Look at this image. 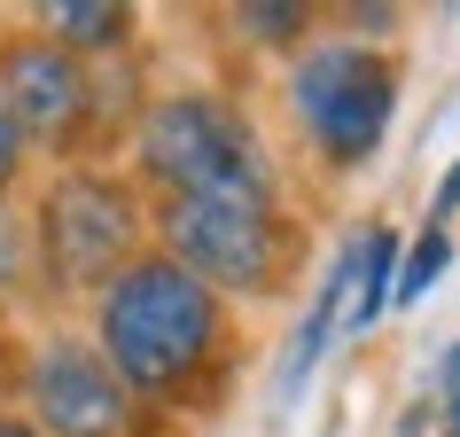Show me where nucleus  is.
I'll use <instances>...</instances> for the list:
<instances>
[{
	"mask_svg": "<svg viewBox=\"0 0 460 437\" xmlns=\"http://www.w3.org/2000/svg\"><path fill=\"white\" fill-rule=\"evenodd\" d=\"M226 343H234L226 297H211L188 266H172L164 250L156 258H133L94 297V352L110 360V375L148 414L156 406H195L218 383Z\"/></svg>",
	"mask_w": 460,
	"mask_h": 437,
	"instance_id": "obj_1",
	"label": "nucleus"
},
{
	"mask_svg": "<svg viewBox=\"0 0 460 437\" xmlns=\"http://www.w3.org/2000/svg\"><path fill=\"white\" fill-rule=\"evenodd\" d=\"M133 156L141 180L172 195H243V203H273V165L258 125L218 94H164L148 102L133 125Z\"/></svg>",
	"mask_w": 460,
	"mask_h": 437,
	"instance_id": "obj_2",
	"label": "nucleus"
},
{
	"mask_svg": "<svg viewBox=\"0 0 460 437\" xmlns=\"http://www.w3.org/2000/svg\"><path fill=\"white\" fill-rule=\"evenodd\" d=\"M164 258L188 266L211 297H273L296 273V227L281 203H243V195H172L156 211Z\"/></svg>",
	"mask_w": 460,
	"mask_h": 437,
	"instance_id": "obj_3",
	"label": "nucleus"
},
{
	"mask_svg": "<svg viewBox=\"0 0 460 437\" xmlns=\"http://www.w3.org/2000/svg\"><path fill=\"white\" fill-rule=\"evenodd\" d=\"M289 110L313 133L320 156L336 172H351L383 148L390 118H398V63L375 55L367 40H320L289 71Z\"/></svg>",
	"mask_w": 460,
	"mask_h": 437,
	"instance_id": "obj_4",
	"label": "nucleus"
},
{
	"mask_svg": "<svg viewBox=\"0 0 460 437\" xmlns=\"http://www.w3.org/2000/svg\"><path fill=\"white\" fill-rule=\"evenodd\" d=\"M133 243H141V195L125 188L118 172L71 165L40 195L31 258H40V273L55 290H110L133 266Z\"/></svg>",
	"mask_w": 460,
	"mask_h": 437,
	"instance_id": "obj_5",
	"label": "nucleus"
},
{
	"mask_svg": "<svg viewBox=\"0 0 460 437\" xmlns=\"http://www.w3.org/2000/svg\"><path fill=\"white\" fill-rule=\"evenodd\" d=\"M16 383H24L40 437H141L148 430V406L110 375V360L86 336H48Z\"/></svg>",
	"mask_w": 460,
	"mask_h": 437,
	"instance_id": "obj_6",
	"label": "nucleus"
},
{
	"mask_svg": "<svg viewBox=\"0 0 460 437\" xmlns=\"http://www.w3.org/2000/svg\"><path fill=\"white\" fill-rule=\"evenodd\" d=\"M0 102L16 110L24 141L40 148H78L94 125V71L48 31H8L0 40Z\"/></svg>",
	"mask_w": 460,
	"mask_h": 437,
	"instance_id": "obj_7",
	"label": "nucleus"
},
{
	"mask_svg": "<svg viewBox=\"0 0 460 437\" xmlns=\"http://www.w3.org/2000/svg\"><path fill=\"white\" fill-rule=\"evenodd\" d=\"M351 281H359V235H351V243L336 250V266L320 273V297H313V313L296 320V336H289V360H281V375H273V390H281V398H296V390L313 383V367H320V352H328V336L343 328Z\"/></svg>",
	"mask_w": 460,
	"mask_h": 437,
	"instance_id": "obj_8",
	"label": "nucleus"
},
{
	"mask_svg": "<svg viewBox=\"0 0 460 437\" xmlns=\"http://www.w3.org/2000/svg\"><path fill=\"white\" fill-rule=\"evenodd\" d=\"M40 31L86 63V55H118L133 40V8H118V0H55V8H40Z\"/></svg>",
	"mask_w": 460,
	"mask_h": 437,
	"instance_id": "obj_9",
	"label": "nucleus"
},
{
	"mask_svg": "<svg viewBox=\"0 0 460 437\" xmlns=\"http://www.w3.org/2000/svg\"><path fill=\"white\" fill-rule=\"evenodd\" d=\"M390 281H398V235H390V227H367L359 235V281H351V305H343V328H351V336L383 320Z\"/></svg>",
	"mask_w": 460,
	"mask_h": 437,
	"instance_id": "obj_10",
	"label": "nucleus"
},
{
	"mask_svg": "<svg viewBox=\"0 0 460 437\" xmlns=\"http://www.w3.org/2000/svg\"><path fill=\"white\" fill-rule=\"evenodd\" d=\"M453 266V235L445 227H421L413 235V250L398 258V281H390V305H421V297L437 290V273Z\"/></svg>",
	"mask_w": 460,
	"mask_h": 437,
	"instance_id": "obj_11",
	"label": "nucleus"
},
{
	"mask_svg": "<svg viewBox=\"0 0 460 437\" xmlns=\"http://www.w3.org/2000/svg\"><path fill=\"white\" fill-rule=\"evenodd\" d=\"M16 281H31V227L0 203V290H16Z\"/></svg>",
	"mask_w": 460,
	"mask_h": 437,
	"instance_id": "obj_12",
	"label": "nucleus"
},
{
	"mask_svg": "<svg viewBox=\"0 0 460 437\" xmlns=\"http://www.w3.org/2000/svg\"><path fill=\"white\" fill-rule=\"evenodd\" d=\"M24 165H31V141H24V125H16V110L0 102V195L24 180Z\"/></svg>",
	"mask_w": 460,
	"mask_h": 437,
	"instance_id": "obj_13",
	"label": "nucleus"
},
{
	"mask_svg": "<svg viewBox=\"0 0 460 437\" xmlns=\"http://www.w3.org/2000/svg\"><path fill=\"white\" fill-rule=\"evenodd\" d=\"M234 24H250L258 40H296V31L313 24V8H243Z\"/></svg>",
	"mask_w": 460,
	"mask_h": 437,
	"instance_id": "obj_14",
	"label": "nucleus"
},
{
	"mask_svg": "<svg viewBox=\"0 0 460 437\" xmlns=\"http://www.w3.org/2000/svg\"><path fill=\"white\" fill-rule=\"evenodd\" d=\"M437 383H445V406H437V437H460V343L445 352V367H437Z\"/></svg>",
	"mask_w": 460,
	"mask_h": 437,
	"instance_id": "obj_15",
	"label": "nucleus"
},
{
	"mask_svg": "<svg viewBox=\"0 0 460 437\" xmlns=\"http://www.w3.org/2000/svg\"><path fill=\"white\" fill-rule=\"evenodd\" d=\"M460 211V165L445 172V180H437V203H429V227H445V218Z\"/></svg>",
	"mask_w": 460,
	"mask_h": 437,
	"instance_id": "obj_16",
	"label": "nucleus"
},
{
	"mask_svg": "<svg viewBox=\"0 0 460 437\" xmlns=\"http://www.w3.org/2000/svg\"><path fill=\"white\" fill-rule=\"evenodd\" d=\"M0 437H40V430H31V414H8V406H0Z\"/></svg>",
	"mask_w": 460,
	"mask_h": 437,
	"instance_id": "obj_17",
	"label": "nucleus"
},
{
	"mask_svg": "<svg viewBox=\"0 0 460 437\" xmlns=\"http://www.w3.org/2000/svg\"><path fill=\"white\" fill-rule=\"evenodd\" d=\"M0 375H8V336H0Z\"/></svg>",
	"mask_w": 460,
	"mask_h": 437,
	"instance_id": "obj_18",
	"label": "nucleus"
}]
</instances>
